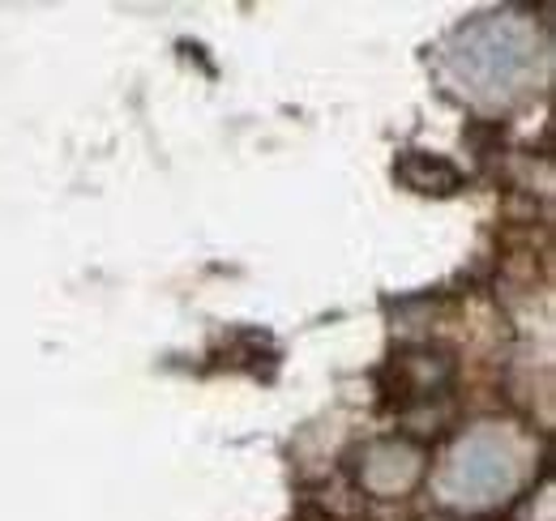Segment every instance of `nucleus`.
I'll return each mask as SVG.
<instances>
[{
    "label": "nucleus",
    "instance_id": "nucleus-2",
    "mask_svg": "<svg viewBox=\"0 0 556 521\" xmlns=\"http://www.w3.org/2000/svg\"><path fill=\"white\" fill-rule=\"evenodd\" d=\"M527 61H531V39L509 17L476 22L463 35V43H454V68L463 73V81H471L480 90L509 86L527 68Z\"/></svg>",
    "mask_w": 556,
    "mask_h": 521
},
{
    "label": "nucleus",
    "instance_id": "nucleus-1",
    "mask_svg": "<svg viewBox=\"0 0 556 521\" xmlns=\"http://www.w3.org/2000/svg\"><path fill=\"white\" fill-rule=\"evenodd\" d=\"M514 479H518V454L509 449L501 432L484 428L454 449L441 474V487L458 505H492L514 487Z\"/></svg>",
    "mask_w": 556,
    "mask_h": 521
}]
</instances>
